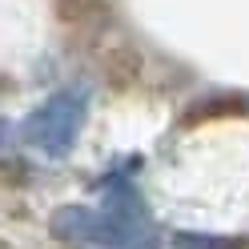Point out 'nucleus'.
<instances>
[{"label":"nucleus","instance_id":"obj_1","mask_svg":"<svg viewBox=\"0 0 249 249\" xmlns=\"http://www.w3.org/2000/svg\"><path fill=\"white\" fill-rule=\"evenodd\" d=\"M85 113H89V89L69 85V89L53 92L40 108L28 113L24 141L40 153H49V157H65L76 141V133H81V124H85Z\"/></svg>","mask_w":249,"mask_h":249},{"label":"nucleus","instance_id":"obj_2","mask_svg":"<svg viewBox=\"0 0 249 249\" xmlns=\"http://www.w3.org/2000/svg\"><path fill=\"white\" fill-rule=\"evenodd\" d=\"M53 237H65V241H81L89 249H153L149 237H141L124 217L113 213H92L81 205H69V209H56L53 213Z\"/></svg>","mask_w":249,"mask_h":249},{"label":"nucleus","instance_id":"obj_3","mask_svg":"<svg viewBox=\"0 0 249 249\" xmlns=\"http://www.w3.org/2000/svg\"><path fill=\"white\" fill-rule=\"evenodd\" d=\"M12 137H17V133H12V124L0 117V161H4L8 153H12Z\"/></svg>","mask_w":249,"mask_h":249}]
</instances>
